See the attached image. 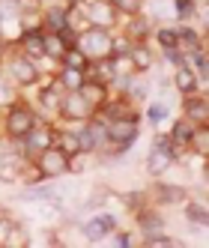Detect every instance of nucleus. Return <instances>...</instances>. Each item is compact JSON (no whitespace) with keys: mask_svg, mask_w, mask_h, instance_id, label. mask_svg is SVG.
<instances>
[{"mask_svg":"<svg viewBox=\"0 0 209 248\" xmlns=\"http://www.w3.org/2000/svg\"><path fill=\"white\" fill-rule=\"evenodd\" d=\"M33 126H36V114H33L24 102H12V108L6 114V135L12 140H21Z\"/></svg>","mask_w":209,"mask_h":248,"instance_id":"obj_1","label":"nucleus"},{"mask_svg":"<svg viewBox=\"0 0 209 248\" xmlns=\"http://www.w3.org/2000/svg\"><path fill=\"white\" fill-rule=\"evenodd\" d=\"M134 138H137V117H117V120H108V144H114L117 153H123Z\"/></svg>","mask_w":209,"mask_h":248,"instance_id":"obj_2","label":"nucleus"},{"mask_svg":"<svg viewBox=\"0 0 209 248\" xmlns=\"http://www.w3.org/2000/svg\"><path fill=\"white\" fill-rule=\"evenodd\" d=\"M36 168L42 170L45 180H54V176H63V173L69 170V155H66L57 144H51L48 150H42V153H39Z\"/></svg>","mask_w":209,"mask_h":248,"instance_id":"obj_3","label":"nucleus"},{"mask_svg":"<svg viewBox=\"0 0 209 248\" xmlns=\"http://www.w3.org/2000/svg\"><path fill=\"white\" fill-rule=\"evenodd\" d=\"M78 48L84 51L87 57H96L99 60V57L108 54V48H111V33L90 24V30H84L81 36H78Z\"/></svg>","mask_w":209,"mask_h":248,"instance_id":"obj_4","label":"nucleus"},{"mask_svg":"<svg viewBox=\"0 0 209 248\" xmlns=\"http://www.w3.org/2000/svg\"><path fill=\"white\" fill-rule=\"evenodd\" d=\"M69 123H72V120H87V117H90V105H87V99L78 93V90H66V96L60 99V108H57Z\"/></svg>","mask_w":209,"mask_h":248,"instance_id":"obj_5","label":"nucleus"},{"mask_svg":"<svg viewBox=\"0 0 209 248\" xmlns=\"http://www.w3.org/2000/svg\"><path fill=\"white\" fill-rule=\"evenodd\" d=\"M78 140H81V153H93L96 147H102L104 140H108V123L104 120H90L87 129L78 135Z\"/></svg>","mask_w":209,"mask_h":248,"instance_id":"obj_6","label":"nucleus"},{"mask_svg":"<svg viewBox=\"0 0 209 248\" xmlns=\"http://www.w3.org/2000/svg\"><path fill=\"white\" fill-rule=\"evenodd\" d=\"M21 54L36 60V57H45V27H27L21 30Z\"/></svg>","mask_w":209,"mask_h":248,"instance_id":"obj_7","label":"nucleus"},{"mask_svg":"<svg viewBox=\"0 0 209 248\" xmlns=\"http://www.w3.org/2000/svg\"><path fill=\"white\" fill-rule=\"evenodd\" d=\"M84 239L87 242H102L104 236L111 233V230H117V218L114 216H99V218H90L84 221Z\"/></svg>","mask_w":209,"mask_h":248,"instance_id":"obj_8","label":"nucleus"},{"mask_svg":"<svg viewBox=\"0 0 209 248\" xmlns=\"http://www.w3.org/2000/svg\"><path fill=\"white\" fill-rule=\"evenodd\" d=\"M117 15H119V12L111 6V0H93V3H90V15H87V18H90L93 27L111 30V24L117 21Z\"/></svg>","mask_w":209,"mask_h":248,"instance_id":"obj_9","label":"nucleus"},{"mask_svg":"<svg viewBox=\"0 0 209 248\" xmlns=\"http://www.w3.org/2000/svg\"><path fill=\"white\" fill-rule=\"evenodd\" d=\"M9 72H12L15 84H21V87H30V84L39 81V69L33 66L30 57H15V60L9 63Z\"/></svg>","mask_w":209,"mask_h":248,"instance_id":"obj_10","label":"nucleus"},{"mask_svg":"<svg viewBox=\"0 0 209 248\" xmlns=\"http://www.w3.org/2000/svg\"><path fill=\"white\" fill-rule=\"evenodd\" d=\"M21 140H24V147H27L30 153H36V155H39V153L48 150L51 144H57V132H54V129H48V126H45V129H36V126H33Z\"/></svg>","mask_w":209,"mask_h":248,"instance_id":"obj_11","label":"nucleus"},{"mask_svg":"<svg viewBox=\"0 0 209 248\" xmlns=\"http://www.w3.org/2000/svg\"><path fill=\"white\" fill-rule=\"evenodd\" d=\"M170 165H173V153H170V147H152V150H149L147 170H149L152 176L167 173V170H170Z\"/></svg>","mask_w":209,"mask_h":248,"instance_id":"obj_12","label":"nucleus"},{"mask_svg":"<svg viewBox=\"0 0 209 248\" xmlns=\"http://www.w3.org/2000/svg\"><path fill=\"white\" fill-rule=\"evenodd\" d=\"M182 108H185V120L197 123V126H206V123H209V114H206V99H203V96L188 93Z\"/></svg>","mask_w":209,"mask_h":248,"instance_id":"obj_13","label":"nucleus"},{"mask_svg":"<svg viewBox=\"0 0 209 248\" xmlns=\"http://www.w3.org/2000/svg\"><path fill=\"white\" fill-rule=\"evenodd\" d=\"M84 99H87V105L96 111V108H102L104 102H108V84H99V81H84L81 84V90H78Z\"/></svg>","mask_w":209,"mask_h":248,"instance_id":"obj_14","label":"nucleus"},{"mask_svg":"<svg viewBox=\"0 0 209 248\" xmlns=\"http://www.w3.org/2000/svg\"><path fill=\"white\" fill-rule=\"evenodd\" d=\"M173 87H177L182 96H188V93L200 90V81H197V75L191 72L188 66H177V72H173Z\"/></svg>","mask_w":209,"mask_h":248,"instance_id":"obj_15","label":"nucleus"},{"mask_svg":"<svg viewBox=\"0 0 209 248\" xmlns=\"http://www.w3.org/2000/svg\"><path fill=\"white\" fill-rule=\"evenodd\" d=\"M137 227L144 233H159V230H164V216H159L155 209H141L137 212Z\"/></svg>","mask_w":209,"mask_h":248,"instance_id":"obj_16","label":"nucleus"},{"mask_svg":"<svg viewBox=\"0 0 209 248\" xmlns=\"http://www.w3.org/2000/svg\"><path fill=\"white\" fill-rule=\"evenodd\" d=\"M84 81H87L84 69H72V66H63V72H60V78H57L60 90H81Z\"/></svg>","mask_w":209,"mask_h":248,"instance_id":"obj_17","label":"nucleus"},{"mask_svg":"<svg viewBox=\"0 0 209 248\" xmlns=\"http://www.w3.org/2000/svg\"><path fill=\"white\" fill-rule=\"evenodd\" d=\"M155 198H159L164 206L167 203H185L188 201V191L182 186H159V188H155Z\"/></svg>","mask_w":209,"mask_h":248,"instance_id":"obj_18","label":"nucleus"},{"mask_svg":"<svg viewBox=\"0 0 209 248\" xmlns=\"http://www.w3.org/2000/svg\"><path fill=\"white\" fill-rule=\"evenodd\" d=\"M66 24H69V9L51 6V9L45 12V27H48V33H57V30H63Z\"/></svg>","mask_w":209,"mask_h":248,"instance_id":"obj_19","label":"nucleus"},{"mask_svg":"<svg viewBox=\"0 0 209 248\" xmlns=\"http://www.w3.org/2000/svg\"><path fill=\"white\" fill-rule=\"evenodd\" d=\"M188 150H194L200 158L209 155V129L206 126H197L194 129V135H191V140H188Z\"/></svg>","mask_w":209,"mask_h":248,"instance_id":"obj_20","label":"nucleus"},{"mask_svg":"<svg viewBox=\"0 0 209 248\" xmlns=\"http://www.w3.org/2000/svg\"><path fill=\"white\" fill-rule=\"evenodd\" d=\"M66 48H69V45L60 39V33H45V57H51V60H63Z\"/></svg>","mask_w":209,"mask_h":248,"instance_id":"obj_21","label":"nucleus"},{"mask_svg":"<svg viewBox=\"0 0 209 248\" xmlns=\"http://www.w3.org/2000/svg\"><path fill=\"white\" fill-rule=\"evenodd\" d=\"M194 123H191V120H179L177 123V126H173L170 129V140H173V144H182V147H188V140H191V135H194Z\"/></svg>","mask_w":209,"mask_h":248,"instance_id":"obj_22","label":"nucleus"},{"mask_svg":"<svg viewBox=\"0 0 209 248\" xmlns=\"http://www.w3.org/2000/svg\"><path fill=\"white\" fill-rule=\"evenodd\" d=\"M129 57H132V63H134L137 72H147V69L152 66V51H149L147 45H132Z\"/></svg>","mask_w":209,"mask_h":248,"instance_id":"obj_23","label":"nucleus"},{"mask_svg":"<svg viewBox=\"0 0 209 248\" xmlns=\"http://www.w3.org/2000/svg\"><path fill=\"white\" fill-rule=\"evenodd\" d=\"M60 63L63 66H72V69H87V66H90V57H87L78 45H72V48H66V54H63Z\"/></svg>","mask_w":209,"mask_h":248,"instance_id":"obj_24","label":"nucleus"},{"mask_svg":"<svg viewBox=\"0 0 209 248\" xmlns=\"http://www.w3.org/2000/svg\"><path fill=\"white\" fill-rule=\"evenodd\" d=\"M147 33H149V21L144 18V15H132V21H129V39L132 42H141L144 36H147Z\"/></svg>","mask_w":209,"mask_h":248,"instance_id":"obj_25","label":"nucleus"},{"mask_svg":"<svg viewBox=\"0 0 209 248\" xmlns=\"http://www.w3.org/2000/svg\"><path fill=\"white\" fill-rule=\"evenodd\" d=\"M93 81H99V84H111L114 81V66H111V60L99 57V63H93Z\"/></svg>","mask_w":209,"mask_h":248,"instance_id":"obj_26","label":"nucleus"},{"mask_svg":"<svg viewBox=\"0 0 209 248\" xmlns=\"http://www.w3.org/2000/svg\"><path fill=\"white\" fill-rule=\"evenodd\" d=\"M60 84H54V87H45V90L39 93V102L45 105V108H51V111H57L60 108Z\"/></svg>","mask_w":209,"mask_h":248,"instance_id":"obj_27","label":"nucleus"},{"mask_svg":"<svg viewBox=\"0 0 209 248\" xmlns=\"http://www.w3.org/2000/svg\"><path fill=\"white\" fill-rule=\"evenodd\" d=\"M24 198H39V201H54V198H60L57 194V188L54 186H30L27 191H24Z\"/></svg>","mask_w":209,"mask_h":248,"instance_id":"obj_28","label":"nucleus"},{"mask_svg":"<svg viewBox=\"0 0 209 248\" xmlns=\"http://www.w3.org/2000/svg\"><path fill=\"white\" fill-rule=\"evenodd\" d=\"M57 147L66 153V155H75V153H81V140H78V135H57Z\"/></svg>","mask_w":209,"mask_h":248,"instance_id":"obj_29","label":"nucleus"},{"mask_svg":"<svg viewBox=\"0 0 209 248\" xmlns=\"http://www.w3.org/2000/svg\"><path fill=\"white\" fill-rule=\"evenodd\" d=\"M30 239H27V233H24V230L21 227H6V239H3V245L6 248H18V245H27Z\"/></svg>","mask_w":209,"mask_h":248,"instance_id":"obj_30","label":"nucleus"},{"mask_svg":"<svg viewBox=\"0 0 209 248\" xmlns=\"http://www.w3.org/2000/svg\"><path fill=\"white\" fill-rule=\"evenodd\" d=\"M155 39H159V48H179L177 30H170V27H159L155 30Z\"/></svg>","mask_w":209,"mask_h":248,"instance_id":"obj_31","label":"nucleus"},{"mask_svg":"<svg viewBox=\"0 0 209 248\" xmlns=\"http://www.w3.org/2000/svg\"><path fill=\"white\" fill-rule=\"evenodd\" d=\"M177 39H179V45H188V51L200 48V36H197V30H191V27H179Z\"/></svg>","mask_w":209,"mask_h":248,"instance_id":"obj_32","label":"nucleus"},{"mask_svg":"<svg viewBox=\"0 0 209 248\" xmlns=\"http://www.w3.org/2000/svg\"><path fill=\"white\" fill-rule=\"evenodd\" d=\"M173 15L182 21H191L194 18V0H173Z\"/></svg>","mask_w":209,"mask_h":248,"instance_id":"obj_33","label":"nucleus"},{"mask_svg":"<svg viewBox=\"0 0 209 248\" xmlns=\"http://www.w3.org/2000/svg\"><path fill=\"white\" fill-rule=\"evenodd\" d=\"M185 218L203 227V224H206V206H203V203H188V206H185Z\"/></svg>","mask_w":209,"mask_h":248,"instance_id":"obj_34","label":"nucleus"},{"mask_svg":"<svg viewBox=\"0 0 209 248\" xmlns=\"http://www.w3.org/2000/svg\"><path fill=\"white\" fill-rule=\"evenodd\" d=\"M111 6H114L117 12L134 15V12H141V0H111Z\"/></svg>","mask_w":209,"mask_h":248,"instance_id":"obj_35","label":"nucleus"},{"mask_svg":"<svg viewBox=\"0 0 209 248\" xmlns=\"http://www.w3.org/2000/svg\"><path fill=\"white\" fill-rule=\"evenodd\" d=\"M111 57H117V54H129L132 51V39L129 36H119V39H111Z\"/></svg>","mask_w":209,"mask_h":248,"instance_id":"obj_36","label":"nucleus"},{"mask_svg":"<svg viewBox=\"0 0 209 248\" xmlns=\"http://www.w3.org/2000/svg\"><path fill=\"white\" fill-rule=\"evenodd\" d=\"M149 9L159 18H164V15H173V0H149Z\"/></svg>","mask_w":209,"mask_h":248,"instance_id":"obj_37","label":"nucleus"},{"mask_svg":"<svg viewBox=\"0 0 209 248\" xmlns=\"http://www.w3.org/2000/svg\"><path fill=\"white\" fill-rule=\"evenodd\" d=\"M164 117H167V105H162V102L149 105V120H152V123H162Z\"/></svg>","mask_w":209,"mask_h":248,"instance_id":"obj_38","label":"nucleus"},{"mask_svg":"<svg viewBox=\"0 0 209 248\" xmlns=\"http://www.w3.org/2000/svg\"><path fill=\"white\" fill-rule=\"evenodd\" d=\"M114 242L117 245H137V242H144L141 236H134V233H126V230H123V233H117L114 236Z\"/></svg>","mask_w":209,"mask_h":248,"instance_id":"obj_39","label":"nucleus"},{"mask_svg":"<svg viewBox=\"0 0 209 248\" xmlns=\"http://www.w3.org/2000/svg\"><path fill=\"white\" fill-rule=\"evenodd\" d=\"M152 147H170V132H167V135H155Z\"/></svg>","mask_w":209,"mask_h":248,"instance_id":"obj_40","label":"nucleus"},{"mask_svg":"<svg viewBox=\"0 0 209 248\" xmlns=\"http://www.w3.org/2000/svg\"><path fill=\"white\" fill-rule=\"evenodd\" d=\"M0 57H3V39H0Z\"/></svg>","mask_w":209,"mask_h":248,"instance_id":"obj_41","label":"nucleus"},{"mask_svg":"<svg viewBox=\"0 0 209 248\" xmlns=\"http://www.w3.org/2000/svg\"><path fill=\"white\" fill-rule=\"evenodd\" d=\"M0 30H3V15H0Z\"/></svg>","mask_w":209,"mask_h":248,"instance_id":"obj_42","label":"nucleus"}]
</instances>
